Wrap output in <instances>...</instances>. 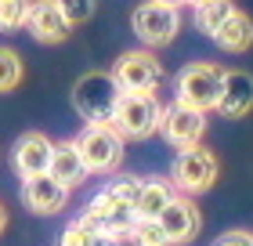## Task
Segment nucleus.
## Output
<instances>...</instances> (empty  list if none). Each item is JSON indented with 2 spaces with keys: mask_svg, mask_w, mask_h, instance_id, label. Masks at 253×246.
Returning a JSON list of instances; mask_svg holds the SVG:
<instances>
[{
  "mask_svg": "<svg viewBox=\"0 0 253 246\" xmlns=\"http://www.w3.org/2000/svg\"><path fill=\"white\" fill-rule=\"evenodd\" d=\"M221 178V159H217L213 148L206 145H192V148H181L174 163H170V189L185 199H195V196H206Z\"/></svg>",
  "mask_w": 253,
  "mask_h": 246,
  "instance_id": "f257e3e1",
  "label": "nucleus"
},
{
  "mask_svg": "<svg viewBox=\"0 0 253 246\" xmlns=\"http://www.w3.org/2000/svg\"><path fill=\"white\" fill-rule=\"evenodd\" d=\"M76 148L80 163L87 167V174H116L123 167V156H126V142L112 131L109 123H84V131L76 138H69Z\"/></svg>",
  "mask_w": 253,
  "mask_h": 246,
  "instance_id": "f03ea898",
  "label": "nucleus"
},
{
  "mask_svg": "<svg viewBox=\"0 0 253 246\" xmlns=\"http://www.w3.org/2000/svg\"><path fill=\"white\" fill-rule=\"evenodd\" d=\"M159 112H163V101L156 95H130V91H123L109 116V127L123 142H148L159 131Z\"/></svg>",
  "mask_w": 253,
  "mask_h": 246,
  "instance_id": "7ed1b4c3",
  "label": "nucleus"
},
{
  "mask_svg": "<svg viewBox=\"0 0 253 246\" xmlns=\"http://www.w3.org/2000/svg\"><path fill=\"white\" fill-rule=\"evenodd\" d=\"M221 76H224V69L213 62H188L174 76V101L192 112H203V116L213 112L217 95H221Z\"/></svg>",
  "mask_w": 253,
  "mask_h": 246,
  "instance_id": "20e7f679",
  "label": "nucleus"
},
{
  "mask_svg": "<svg viewBox=\"0 0 253 246\" xmlns=\"http://www.w3.org/2000/svg\"><path fill=\"white\" fill-rule=\"evenodd\" d=\"M112 80H116L120 91H130V95H156L163 87V62L156 58V51H145V48H134V51H123L112 65Z\"/></svg>",
  "mask_w": 253,
  "mask_h": 246,
  "instance_id": "39448f33",
  "label": "nucleus"
},
{
  "mask_svg": "<svg viewBox=\"0 0 253 246\" xmlns=\"http://www.w3.org/2000/svg\"><path fill=\"white\" fill-rule=\"evenodd\" d=\"M120 95L123 91L116 87V80L109 73H87V76H80L76 87H73V109L84 116L87 123H109Z\"/></svg>",
  "mask_w": 253,
  "mask_h": 246,
  "instance_id": "423d86ee",
  "label": "nucleus"
},
{
  "mask_svg": "<svg viewBox=\"0 0 253 246\" xmlns=\"http://www.w3.org/2000/svg\"><path fill=\"white\" fill-rule=\"evenodd\" d=\"M130 26H134V33H137V40H141L145 51L167 48V44L181 33V7H167V4H156V0H145V4L134 7Z\"/></svg>",
  "mask_w": 253,
  "mask_h": 246,
  "instance_id": "0eeeda50",
  "label": "nucleus"
},
{
  "mask_svg": "<svg viewBox=\"0 0 253 246\" xmlns=\"http://www.w3.org/2000/svg\"><path fill=\"white\" fill-rule=\"evenodd\" d=\"M170 148H192V145H203V134H206V116L203 112H192L185 105L170 101L163 105L159 112V131H156Z\"/></svg>",
  "mask_w": 253,
  "mask_h": 246,
  "instance_id": "6e6552de",
  "label": "nucleus"
},
{
  "mask_svg": "<svg viewBox=\"0 0 253 246\" xmlns=\"http://www.w3.org/2000/svg\"><path fill=\"white\" fill-rule=\"evenodd\" d=\"M84 225H90L94 232H109V236H126V228L134 225V210L120 203V199H112L105 189H98L90 196V203L84 206V214H80Z\"/></svg>",
  "mask_w": 253,
  "mask_h": 246,
  "instance_id": "1a4fd4ad",
  "label": "nucleus"
},
{
  "mask_svg": "<svg viewBox=\"0 0 253 246\" xmlns=\"http://www.w3.org/2000/svg\"><path fill=\"white\" fill-rule=\"evenodd\" d=\"M159 228H163V236L170 246H185L199 236L203 228V217H199V206H195V199H185V196H174L170 199V206L159 214L156 221Z\"/></svg>",
  "mask_w": 253,
  "mask_h": 246,
  "instance_id": "9d476101",
  "label": "nucleus"
},
{
  "mask_svg": "<svg viewBox=\"0 0 253 246\" xmlns=\"http://www.w3.org/2000/svg\"><path fill=\"white\" fill-rule=\"evenodd\" d=\"M213 112L224 116V120H243V116L253 112V76L246 69H224Z\"/></svg>",
  "mask_w": 253,
  "mask_h": 246,
  "instance_id": "9b49d317",
  "label": "nucleus"
},
{
  "mask_svg": "<svg viewBox=\"0 0 253 246\" xmlns=\"http://www.w3.org/2000/svg\"><path fill=\"white\" fill-rule=\"evenodd\" d=\"M51 148H54V142L43 131H26L15 142V148H11V167H15V174H18L22 181L37 178V174H47V167H51Z\"/></svg>",
  "mask_w": 253,
  "mask_h": 246,
  "instance_id": "f8f14e48",
  "label": "nucleus"
},
{
  "mask_svg": "<svg viewBox=\"0 0 253 246\" xmlns=\"http://www.w3.org/2000/svg\"><path fill=\"white\" fill-rule=\"evenodd\" d=\"M69 192L65 185H58L51 178V174H37V178H26L22 181V199H26V206L33 214L40 217H51V214H62L69 206Z\"/></svg>",
  "mask_w": 253,
  "mask_h": 246,
  "instance_id": "ddd939ff",
  "label": "nucleus"
},
{
  "mask_svg": "<svg viewBox=\"0 0 253 246\" xmlns=\"http://www.w3.org/2000/svg\"><path fill=\"white\" fill-rule=\"evenodd\" d=\"M26 29L33 33V40H40V44H65L73 37V26L65 22V15L58 11L54 0H37V4H33Z\"/></svg>",
  "mask_w": 253,
  "mask_h": 246,
  "instance_id": "4468645a",
  "label": "nucleus"
},
{
  "mask_svg": "<svg viewBox=\"0 0 253 246\" xmlns=\"http://www.w3.org/2000/svg\"><path fill=\"white\" fill-rule=\"evenodd\" d=\"M177 192L170 189L167 178H141V189L134 199V221H159V214L170 206Z\"/></svg>",
  "mask_w": 253,
  "mask_h": 246,
  "instance_id": "2eb2a0df",
  "label": "nucleus"
},
{
  "mask_svg": "<svg viewBox=\"0 0 253 246\" xmlns=\"http://www.w3.org/2000/svg\"><path fill=\"white\" fill-rule=\"evenodd\" d=\"M47 174L58 185H65L69 192L73 189H80L90 174H87V167L80 163V156H76V148H73V142H54V148H51V167H47Z\"/></svg>",
  "mask_w": 253,
  "mask_h": 246,
  "instance_id": "dca6fc26",
  "label": "nucleus"
},
{
  "mask_svg": "<svg viewBox=\"0 0 253 246\" xmlns=\"http://www.w3.org/2000/svg\"><path fill=\"white\" fill-rule=\"evenodd\" d=\"M213 44L224 54H246L253 48V18L246 15V11H235V15L213 33Z\"/></svg>",
  "mask_w": 253,
  "mask_h": 246,
  "instance_id": "f3484780",
  "label": "nucleus"
},
{
  "mask_svg": "<svg viewBox=\"0 0 253 246\" xmlns=\"http://www.w3.org/2000/svg\"><path fill=\"white\" fill-rule=\"evenodd\" d=\"M235 4L232 0H210V4H203V7H195V26H199V33H206V37L213 40V33L224 26L228 18L235 15Z\"/></svg>",
  "mask_w": 253,
  "mask_h": 246,
  "instance_id": "a211bd4d",
  "label": "nucleus"
},
{
  "mask_svg": "<svg viewBox=\"0 0 253 246\" xmlns=\"http://www.w3.org/2000/svg\"><path fill=\"white\" fill-rule=\"evenodd\" d=\"M22 76H26V65H22V54L15 48H0V95H11Z\"/></svg>",
  "mask_w": 253,
  "mask_h": 246,
  "instance_id": "6ab92c4d",
  "label": "nucleus"
},
{
  "mask_svg": "<svg viewBox=\"0 0 253 246\" xmlns=\"http://www.w3.org/2000/svg\"><path fill=\"white\" fill-rule=\"evenodd\" d=\"M33 4H37V0H0V33H18V29H26Z\"/></svg>",
  "mask_w": 253,
  "mask_h": 246,
  "instance_id": "aec40b11",
  "label": "nucleus"
},
{
  "mask_svg": "<svg viewBox=\"0 0 253 246\" xmlns=\"http://www.w3.org/2000/svg\"><path fill=\"white\" fill-rule=\"evenodd\" d=\"M101 189H105L112 199H120V203H126L134 210V199H137V189H141V178H137V174H109V181L101 185Z\"/></svg>",
  "mask_w": 253,
  "mask_h": 246,
  "instance_id": "412c9836",
  "label": "nucleus"
},
{
  "mask_svg": "<svg viewBox=\"0 0 253 246\" xmlns=\"http://www.w3.org/2000/svg\"><path fill=\"white\" fill-rule=\"evenodd\" d=\"M123 243L126 246H170L167 236H163V228H159L156 221H134V225L126 228Z\"/></svg>",
  "mask_w": 253,
  "mask_h": 246,
  "instance_id": "4be33fe9",
  "label": "nucleus"
},
{
  "mask_svg": "<svg viewBox=\"0 0 253 246\" xmlns=\"http://www.w3.org/2000/svg\"><path fill=\"white\" fill-rule=\"evenodd\" d=\"M54 4H58V11L65 15V22L69 26H84V22L94 15V0H54Z\"/></svg>",
  "mask_w": 253,
  "mask_h": 246,
  "instance_id": "5701e85b",
  "label": "nucleus"
},
{
  "mask_svg": "<svg viewBox=\"0 0 253 246\" xmlns=\"http://www.w3.org/2000/svg\"><path fill=\"white\" fill-rule=\"evenodd\" d=\"M90 236H94V228L84 225L80 217H73V221H69V225L62 228L58 246H90Z\"/></svg>",
  "mask_w": 253,
  "mask_h": 246,
  "instance_id": "b1692460",
  "label": "nucleus"
},
{
  "mask_svg": "<svg viewBox=\"0 0 253 246\" xmlns=\"http://www.w3.org/2000/svg\"><path fill=\"white\" fill-rule=\"evenodd\" d=\"M213 246H253V232H246V228H232V232H224V236H217Z\"/></svg>",
  "mask_w": 253,
  "mask_h": 246,
  "instance_id": "393cba45",
  "label": "nucleus"
},
{
  "mask_svg": "<svg viewBox=\"0 0 253 246\" xmlns=\"http://www.w3.org/2000/svg\"><path fill=\"white\" fill-rule=\"evenodd\" d=\"M90 246H126L123 236H109V232H94L90 236Z\"/></svg>",
  "mask_w": 253,
  "mask_h": 246,
  "instance_id": "a878e982",
  "label": "nucleus"
},
{
  "mask_svg": "<svg viewBox=\"0 0 253 246\" xmlns=\"http://www.w3.org/2000/svg\"><path fill=\"white\" fill-rule=\"evenodd\" d=\"M7 221H11V217H7V206L0 203V236H4V232H7Z\"/></svg>",
  "mask_w": 253,
  "mask_h": 246,
  "instance_id": "bb28decb",
  "label": "nucleus"
},
{
  "mask_svg": "<svg viewBox=\"0 0 253 246\" xmlns=\"http://www.w3.org/2000/svg\"><path fill=\"white\" fill-rule=\"evenodd\" d=\"M181 4H192V7H203V4H210V0H181Z\"/></svg>",
  "mask_w": 253,
  "mask_h": 246,
  "instance_id": "cd10ccee",
  "label": "nucleus"
},
{
  "mask_svg": "<svg viewBox=\"0 0 253 246\" xmlns=\"http://www.w3.org/2000/svg\"><path fill=\"white\" fill-rule=\"evenodd\" d=\"M156 4H167V7H181V0H156Z\"/></svg>",
  "mask_w": 253,
  "mask_h": 246,
  "instance_id": "c85d7f7f",
  "label": "nucleus"
}]
</instances>
